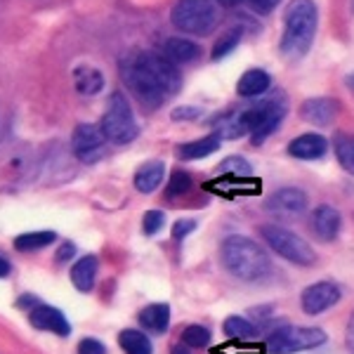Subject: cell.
I'll use <instances>...</instances> for the list:
<instances>
[{
  "label": "cell",
  "mask_w": 354,
  "mask_h": 354,
  "mask_svg": "<svg viewBox=\"0 0 354 354\" xmlns=\"http://www.w3.org/2000/svg\"><path fill=\"white\" fill-rule=\"evenodd\" d=\"M123 78L130 90L149 106H161L182 85L177 66L156 53H137L123 64Z\"/></svg>",
  "instance_id": "obj_1"
},
{
  "label": "cell",
  "mask_w": 354,
  "mask_h": 354,
  "mask_svg": "<svg viewBox=\"0 0 354 354\" xmlns=\"http://www.w3.org/2000/svg\"><path fill=\"white\" fill-rule=\"evenodd\" d=\"M319 15L312 0H290L283 17L281 53L288 59H300L310 53L317 33Z\"/></svg>",
  "instance_id": "obj_2"
},
{
  "label": "cell",
  "mask_w": 354,
  "mask_h": 354,
  "mask_svg": "<svg viewBox=\"0 0 354 354\" xmlns=\"http://www.w3.org/2000/svg\"><path fill=\"white\" fill-rule=\"evenodd\" d=\"M222 265L243 281H260L272 272V262L265 248L245 236H230L222 243Z\"/></svg>",
  "instance_id": "obj_3"
},
{
  "label": "cell",
  "mask_w": 354,
  "mask_h": 354,
  "mask_svg": "<svg viewBox=\"0 0 354 354\" xmlns=\"http://www.w3.org/2000/svg\"><path fill=\"white\" fill-rule=\"evenodd\" d=\"M220 19L215 0H177L170 21L189 36H208Z\"/></svg>",
  "instance_id": "obj_4"
},
{
  "label": "cell",
  "mask_w": 354,
  "mask_h": 354,
  "mask_svg": "<svg viewBox=\"0 0 354 354\" xmlns=\"http://www.w3.org/2000/svg\"><path fill=\"white\" fill-rule=\"evenodd\" d=\"M100 128L106 140L113 142V145H130L140 135V125L135 121L133 106H130V102L121 93L111 95Z\"/></svg>",
  "instance_id": "obj_5"
},
{
  "label": "cell",
  "mask_w": 354,
  "mask_h": 354,
  "mask_svg": "<svg viewBox=\"0 0 354 354\" xmlns=\"http://www.w3.org/2000/svg\"><path fill=\"white\" fill-rule=\"evenodd\" d=\"M328 340V335L317 326H286L274 330L267 340L272 354H295L322 347Z\"/></svg>",
  "instance_id": "obj_6"
},
{
  "label": "cell",
  "mask_w": 354,
  "mask_h": 354,
  "mask_svg": "<svg viewBox=\"0 0 354 354\" xmlns=\"http://www.w3.org/2000/svg\"><path fill=\"white\" fill-rule=\"evenodd\" d=\"M260 234L265 236V241L272 245V250H277L281 258H286L302 267H307L314 262L312 245L307 243L305 239H300L298 234L283 230V227H279V225H262Z\"/></svg>",
  "instance_id": "obj_7"
},
{
  "label": "cell",
  "mask_w": 354,
  "mask_h": 354,
  "mask_svg": "<svg viewBox=\"0 0 354 354\" xmlns=\"http://www.w3.org/2000/svg\"><path fill=\"white\" fill-rule=\"evenodd\" d=\"M104 142H106V137L102 133V128L100 125H93V123L78 125L71 137L73 153L85 163H93L104 153Z\"/></svg>",
  "instance_id": "obj_8"
},
{
  "label": "cell",
  "mask_w": 354,
  "mask_h": 354,
  "mask_svg": "<svg viewBox=\"0 0 354 354\" xmlns=\"http://www.w3.org/2000/svg\"><path fill=\"white\" fill-rule=\"evenodd\" d=\"M338 300H340V288L335 283L319 281L312 283L310 288H305V293H302V310L307 314H322L330 310Z\"/></svg>",
  "instance_id": "obj_9"
},
{
  "label": "cell",
  "mask_w": 354,
  "mask_h": 354,
  "mask_svg": "<svg viewBox=\"0 0 354 354\" xmlns=\"http://www.w3.org/2000/svg\"><path fill=\"white\" fill-rule=\"evenodd\" d=\"M28 322H31L33 328L50 330V333L62 335V338H66V335L71 333V326H68L64 314L57 310V307H50V305H36V307H33L31 314H28Z\"/></svg>",
  "instance_id": "obj_10"
},
{
  "label": "cell",
  "mask_w": 354,
  "mask_h": 354,
  "mask_svg": "<svg viewBox=\"0 0 354 354\" xmlns=\"http://www.w3.org/2000/svg\"><path fill=\"white\" fill-rule=\"evenodd\" d=\"M328 151V142L326 137L310 133V135H300L298 140L290 142L288 153L295 158H302V161H314V158H322L324 153Z\"/></svg>",
  "instance_id": "obj_11"
},
{
  "label": "cell",
  "mask_w": 354,
  "mask_h": 354,
  "mask_svg": "<svg viewBox=\"0 0 354 354\" xmlns=\"http://www.w3.org/2000/svg\"><path fill=\"white\" fill-rule=\"evenodd\" d=\"M312 230L322 241H333L340 232V213L330 205H319L312 213Z\"/></svg>",
  "instance_id": "obj_12"
},
{
  "label": "cell",
  "mask_w": 354,
  "mask_h": 354,
  "mask_svg": "<svg viewBox=\"0 0 354 354\" xmlns=\"http://www.w3.org/2000/svg\"><path fill=\"white\" fill-rule=\"evenodd\" d=\"M300 116L305 118L307 123L314 125H328L335 121L338 116V102L335 100H307L300 109Z\"/></svg>",
  "instance_id": "obj_13"
},
{
  "label": "cell",
  "mask_w": 354,
  "mask_h": 354,
  "mask_svg": "<svg viewBox=\"0 0 354 354\" xmlns=\"http://www.w3.org/2000/svg\"><path fill=\"white\" fill-rule=\"evenodd\" d=\"M267 208L279 210V213H302V210L307 208V196H305V192L293 189V187L279 189L270 201H267Z\"/></svg>",
  "instance_id": "obj_14"
},
{
  "label": "cell",
  "mask_w": 354,
  "mask_h": 354,
  "mask_svg": "<svg viewBox=\"0 0 354 354\" xmlns=\"http://www.w3.org/2000/svg\"><path fill=\"white\" fill-rule=\"evenodd\" d=\"M218 149H220V135H210V137H203V140L180 145L177 147V156H180L182 161H198V158L210 156V153H215Z\"/></svg>",
  "instance_id": "obj_15"
},
{
  "label": "cell",
  "mask_w": 354,
  "mask_h": 354,
  "mask_svg": "<svg viewBox=\"0 0 354 354\" xmlns=\"http://www.w3.org/2000/svg\"><path fill=\"white\" fill-rule=\"evenodd\" d=\"M163 57L173 64H187L198 57V45L187 38H168L163 45Z\"/></svg>",
  "instance_id": "obj_16"
},
{
  "label": "cell",
  "mask_w": 354,
  "mask_h": 354,
  "mask_svg": "<svg viewBox=\"0 0 354 354\" xmlns=\"http://www.w3.org/2000/svg\"><path fill=\"white\" fill-rule=\"evenodd\" d=\"M73 83H76V90L81 95H97L104 88V76H102L100 68L81 64L73 68Z\"/></svg>",
  "instance_id": "obj_17"
},
{
  "label": "cell",
  "mask_w": 354,
  "mask_h": 354,
  "mask_svg": "<svg viewBox=\"0 0 354 354\" xmlns=\"http://www.w3.org/2000/svg\"><path fill=\"white\" fill-rule=\"evenodd\" d=\"M163 175H165L163 161L145 163L135 175V189L142 192V194H151L153 189H158V185L163 182Z\"/></svg>",
  "instance_id": "obj_18"
},
{
  "label": "cell",
  "mask_w": 354,
  "mask_h": 354,
  "mask_svg": "<svg viewBox=\"0 0 354 354\" xmlns=\"http://www.w3.org/2000/svg\"><path fill=\"white\" fill-rule=\"evenodd\" d=\"M140 324L145 328H149L151 333H165L170 324V307L165 302H156V305H149L140 312Z\"/></svg>",
  "instance_id": "obj_19"
},
{
  "label": "cell",
  "mask_w": 354,
  "mask_h": 354,
  "mask_svg": "<svg viewBox=\"0 0 354 354\" xmlns=\"http://www.w3.org/2000/svg\"><path fill=\"white\" fill-rule=\"evenodd\" d=\"M270 83H272V78L267 76L262 68H250V71H245L243 76L239 78L236 93L241 97H258L270 90Z\"/></svg>",
  "instance_id": "obj_20"
},
{
  "label": "cell",
  "mask_w": 354,
  "mask_h": 354,
  "mask_svg": "<svg viewBox=\"0 0 354 354\" xmlns=\"http://www.w3.org/2000/svg\"><path fill=\"white\" fill-rule=\"evenodd\" d=\"M95 279H97V258H93V255H85L83 260H78L76 265H73L71 281L78 290H83V293L93 290Z\"/></svg>",
  "instance_id": "obj_21"
},
{
  "label": "cell",
  "mask_w": 354,
  "mask_h": 354,
  "mask_svg": "<svg viewBox=\"0 0 354 354\" xmlns=\"http://www.w3.org/2000/svg\"><path fill=\"white\" fill-rule=\"evenodd\" d=\"M118 342H121L125 354H151V340L147 338L142 330L128 328L118 335Z\"/></svg>",
  "instance_id": "obj_22"
},
{
  "label": "cell",
  "mask_w": 354,
  "mask_h": 354,
  "mask_svg": "<svg viewBox=\"0 0 354 354\" xmlns=\"http://www.w3.org/2000/svg\"><path fill=\"white\" fill-rule=\"evenodd\" d=\"M57 239L55 232H28V234H19L15 239V248L24 250V253H31V250H41L45 245H50Z\"/></svg>",
  "instance_id": "obj_23"
},
{
  "label": "cell",
  "mask_w": 354,
  "mask_h": 354,
  "mask_svg": "<svg viewBox=\"0 0 354 354\" xmlns=\"http://www.w3.org/2000/svg\"><path fill=\"white\" fill-rule=\"evenodd\" d=\"M241 36H243V28H241V26H234V28H230L227 33H222L218 41H215L213 59H222L225 55H230L232 50L239 45V41H241Z\"/></svg>",
  "instance_id": "obj_24"
},
{
  "label": "cell",
  "mask_w": 354,
  "mask_h": 354,
  "mask_svg": "<svg viewBox=\"0 0 354 354\" xmlns=\"http://www.w3.org/2000/svg\"><path fill=\"white\" fill-rule=\"evenodd\" d=\"M225 333L234 340H250L255 335V326L243 317H230L225 322Z\"/></svg>",
  "instance_id": "obj_25"
},
{
  "label": "cell",
  "mask_w": 354,
  "mask_h": 354,
  "mask_svg": "<svg viewBox=\"0 0 354 354\" xmlns=\"http://www.w3.org/2000/svg\"><path fill=\"white\" fill-rule=\"evenodd\" d=\"M335 153H338L342 168L354 175V137H340L335 142Z\"/></svg>",
  "instance_id": "obj_26"
},
{
  "label": "cell",
  "mask_w": 354,
  "mask_h": 354,
  "mask_svg": "<svg viewBox=\"0 0 354 354\" xmlns=\"http://www.w3.org/2000/svg\"><path fill=\"white\" fill-rule=\"evenodd\" d=\"M218 173H234V177H248L253 173L250 163L241 156H230L218 165Z\"/></svg>",
  "instance_id": "obj_27"
},
{
  "label": "cell",
  "mask_w": 354,
  "mask_h": 354,
  "mask_svg": "<svg viewBox=\"0 0 354 354\" xmlns=\"http://www.w3.org/2000/svg\"><path fill=\"white\" fill-rule=\"evenodd\" d=\"M182 342L187 347H208L210 342V330L203 326H187L185 333H182Z\"/></svg>",
  "instance_id": "obj_28"
},
{
  "label": "cell",
  "mask_w": 354,
  "mask_h": 354,
  "mask_svg": "<svg viewBox=\"0 0 354 354\" xmlns=\"http://www.w3.org/2000/svg\"><path fill=\"white\" fill-rule=\"evenodd\" d=\"M192 189V177L187 173H175L170 177V185H168V196H182L185 192Z\"/></svg>",
  "instance_id": "obj_29"
},
{
  "label": "cell",
  "mask_w": 354,
  "mask_h": 354,
  "mask_svg": "<svg viewBox=\"0 0 354 354\" xmlns=\"http://www.w3.org/2000/svg\"><path fill=\"white\" fill-rule=\"evenodd\" d=\"M163 225H165V215L161 210H149V213L145 215V232L147 234H156Z\"/></svg>",
  "instance_id": "obj_30"
},
{
  "label": "cell",
  "mask_w": 354,
  "mask_h": 354,
  "mask_svg": "<svg viewBox=\"0 0 354 354\" xmlns=\"http://www.w3.org/2000/svg\"><path fill=\"white\" fill-rule=\"evenodd\" d=\"M78 354H106V347L95 338H85L78 342Z\"/></svg>",
  "instance_id": "obj_31"
},
{
  "label": "cell",
  "mask_w": 354,
  "mask_h": 354,
  "mask_svg": "<svg viewBox=\"0 0 354 354\" xmlns=\"http://www.w3.org/2000/svg\"><path fill=\"white\" fill-rule=\"evenodd\" d=\"M194 230H196V222L194 220H180V222H175V227H173V236L177 241H182V239Z\"/></svg>",
  "instance_id": "obj_32"
},
{
  "label": "cell",
  "mask_w": 354,
  "mask_h": 354,
  "mask_svg": "<svg viewBox=\"0 0 354 354\" xmlns=\"http://www.w3.org/2000/svg\"><path fill=\"white\" fill-rule=\"evenodd\" d=\"M201 109H196V106H180V109L173 111V118L175 121H189V118H198L201 116Z\"/></svg>",
  "instance_id": "obj_33"
},
{
  "label": "cell",
  "mask_w": 354,
  "mask_h": 354,
  "mask_svg": "<svg viewBox=\"0 0 354 354\" xmlns=\"http://www.w3.org/2000/svg\"><path fill=\"white\" fill-rule=\"evenodd\" d=\"M281 3V0H248V5L255 10V12H260V15H267V12H272L277 5Z\"/></svg>",
  "instance_id": "obj_34"
},
{
  "label": "cell",
  "mask_w": 354,
  "mask_h": 354,
  "mask_svg": "<svg viewBox=\"0 0 354 354\" xmlns=\"http://www.w3.org/2000/svg\"><path fill=\"white\" fill-rule=\"evenodd\" d=\"M73 253H76V248H73V243H64L59 248V253H57V262H66L73 258Z\"/></svg>",
  "instance_id": "obj_35"
},
{
  "label": "cell",
  "mask_w": 354,
  "mask_h": 354,
  "mask_svg": "<svg viewBox=\"0 0 354 354\" xmlns=\"http://www.w3.org/2000/svg\"><path fill=\"white\" fill-rule=\"evenodd\" d=\"M345 340H347V350H350V354H354V314L350 317V324H347V335H345Z\"/></svg>",
  "instance_id": "obj_36"
},
{
  "label": "cell",
  "mask_w": 354,
  "mask_h": 354,
  "mask_svg": "<svg viewBox=\"0 0 354 354\" xmlns=\"http://www.w3.org/2000/svg\"><path fill=\"white\" fill-rule=\"evenodd\" d=\"M170 354H192V352H189V347H187L185 342H180V345H173Z\"/></svg>",
  "instance_id": "obj_37"
},
{
  "label": "cell",
  "mask_w": 354,
  "mask_h": 354,
  "mask_svg": "<svg viewBox=\"0 0 354 354\" xmlns=\"http://www.w3.org/2000/svg\"><path fill=\"white\" fill-rule=\"evenodd\" d=\"M8 274H10V262L5 258H0V279L8 277Z\"/></svg>",
  "instance_id": "obj_38"
},
{
  "label": "cell",
  "mask_w": 354,
  "mask_h": 354,
  "mask_svg": "<svg viewBox=\"0 0 354 354\" xmlns=\"http://www.w3.org/2000/svg\"><path fill=\"white\" fill-rule=\"evenodd\" d=\"M220 3H222V5H236L239 0H220Z\"/></svg>",
  "instance_id": "obj_39"
},
{
  "label": "cell",
  "mask_w": 354,
  "mask_h": 354,
  "mask_svg": "<svg viewBox=\"0 0 354 354\" xmlns=\"http://www.w3.org/2000/svg\"><path fill=\"white\" fill-rule=\"evenodd\" d=\"M352 5H354V3H352Z\"/></svg>",
  "instance_id": "obj_40"
}]
</instances>
